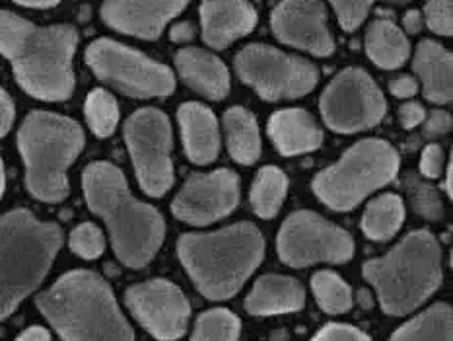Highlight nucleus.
Wrapping results in <instances>:
<instances>
[{
	"mask_svg": "<svg viewBox=\"0 0 453 341\" xmlns=\"http://www.w3.org/2000/svg\"><path fill=\"white\" fill-rule=\"evenodd\" d=\"M323 121L337 133L372 129L386 115L388 104L380 86L362 68H344L321 96Z\"/></svg>",
	"mask_w": 453,
	"mask_h": 341,
	"instance_id": "ddd939ff",
	"label": "nucleus"
},
{
	"mask_svg": "<svg viewBox=\"0 0 453 341\" xmlns=\"http://www.w3.org/2000/svg\"><path fill=\"white\" fill-rule=\"evenodd\" d=\"M403 26H405V34L415 35L425 27V16H422L420 10H411V12H407L405 18H403Z\"/></svg>",
	"mask_w": 453,
	"mask_h": 341,
	"instance_id": "37998d69",
	"label": "nucleus"
},
{
	"mask_svg": "<svg viewBox=\"0 0 453 341\" xmlns=\"http://www.w3.org/2000/svg\"><path fill=\"white\" fill-rule=\"evenodd\" d=\"M441 170H444V151H441L440 144H428L420 156V172L426 178L434 180L440 178Z\"/></svg>",
	"mask_w": 453,
	"mask_h": 341,
	"instance_id": "e433bc0d",
	"label": "nucleus"
},
{
	"mask_svg": "<svg viewBox=\"0 0 453 341\" xmlns=\"http://www.w3.org/2000/svg\"><path fill=\"white\" fill-rule=\"evenodd\" d=\"M389 341H453L451 306L446 302H436L434 306L403 324Z\"/></svg>",
	"mask_w": 453,
	"mask_h": 341,
	"instance_id": "a878e982",
	"label": "nucleus"
},
{
	"mask_svg": "<svg viewBox=\"0 0 453 341\" xmlns=\"http://www.w3.org/2000/svg\"><path fill=\"white\" fill-rule=\"evenodd\" d=\"M315 300L327 314H344L352 308V289L334 271L321 269L311 277Z\"/></svg>",
	"mask_w": 453,
	"mask_h": 341,
	"instance_id": "c85d7f7f",
	"label": "nucleus"
},
{
	"mask_svg": "<svg viewBox=\"0 0 453 341\" xmlns=\"http://www.w3.org/2000/svg\"><path fill=\"white\" fill-rule=\"evenodd\" d=\"M383 3L393 4V6H405V4L411 3V0H383Z\"/></svg>",
	"mask_w": 453,
	"mask_h": 341,
	"instance_id": "09e8293b",
	"label": "nucleus"
},
{
	"mask_svg": "<svg viewBox=\"0 0 453 341\" xmlns=\"http://www.w3.org/2000/svg\"><path fill=\"white\" fill-rule=\"evenodd\" d=\"M366 53L380 68L395 71L409 61L411 45L407 34L401 32L389 18H378L366 32Z\"/></svg>",
	"mask_w": 453,
	"mask_h": 341,
	"instance_id": "b1692460",
	"label": "nucleus"
},
{
	"mask_svg": "<svg viewBox=\"0 0 453 341\" xmlns=\"http://www.w3.org/2000/svg\"><path fill=\"white\" fill-rule=\"evenodd\" d=\"M453 185H451V164H448V168H446V183H444V190H446V193H448V198H453Z\"/></svg>",
	"mask_w": 453,
	"mask_h": 341,
	"instance_id": "49530a36",
	"label": "nucleus"
},
{
	"mask_svg": "<svg viewBox=\"0 0 453 341\" xmlns=\"http://www.w3.org/2000/svg\"><path fill=\"white\" fill-rule=\"evenodd\" d=\"M279 258L290 267L313 263H344L354 256L350 234L311 211H296L282 222L277 238Z\"/></svg>",
	"mask_w": 453,
	"mask_h": 341,
	"instance_id": "f8f14e48",
	"label": "nucleus"
},
{
	"mask_svg": "<svg viewBox=\"0 0 453 341\" xmlns=\"http://www.w3.org/2000/svg\"><path fill=\"white\" fill-rule=\"evenodd\" d=\"M18 146L29 193L45 203L66 199V172L84 149L82 127L51 112H32L19 127Z\"/></svg>",
	"mask_w": 453,
	"mask_h": 341,
	"instance_id": "0eeeda50",
	"label": "nucleus"
},
{
	"mask_svg": "<svg viewBox=\"0 0 453 341\" xmlns=\"http://www.w3.org/2000/svg\"><path fill=\"white\" fill-rule=\"evenodd\" d=\"M305 305V291L298 279L287 275H263L245 298V310L253 316H273L296 312Z\"/></svg>",
	"mask_w": 453,
	"mask_h": 341,
	"instance_id": "4be33fe9",
	"label": "nucleus"
},
{
	"mask_svg": "<svg viewBox=\"0 0 453 341\" xmlns=\"http://www.w3.org/2000/svg\"><path fill=\"white\" fill-rule=\"evenodd\" d=\"M88 207L100 214L111 234L117 258L127 267L149 266L162 248L165 222L152 205L133 198L123 172L110 162H94L82 175Z\"/></svg>",
	"mask_w": 453,
	"mask_h": 341,
	"instance_id": "f03ea898",
	"label": "nucleus"
},
{
	"mask_svg": "<svg viewBox=\"0 0 453 341\" xmlns=\"http://www.w3.org/2000/svg\"><path fill=\"white\" fill-rule=\"evenodd\" d=\"M14 3L27 8H51L58 4V0H14Z\"/></svg>",
	"mask_w": 453,
	"mask_h": 341,
	"instance_id": "a18cd8bd",
	"label": "nucleus"
},
{
	"mask_svg": "<svg viewBox=\"0 0 453 341\" xmlns=\"http://www.w3.org/2000/svg\"><path fill=\"white\" fill-rule=\"evenodd\" d=\"M405 221V205L395 193H383L368 203L362 217V230L370 240H391Z\"/></svg>",
	"mask_w": 453,
	"mask_h": 341,
	"instance_id": "bb28decb",
	"label": "nucleus"
},
{
	"mask_svg": "<svg viewBox=\"0 0 453 341\" xmlns=\"http://www.w3.org/2000/svg\"><path fill=\"white\" fill-rule=\"evenodd\" d=\"M257 12L250 0H203L201 29L204 43L224 49L253 32Z\"/></svg>",
	"mask_w": 453,
	"mask_h": 341,
	"instance_id": "a211bd4d",
	"label": "nucleus"
},
{
	"mask_svg": "<svg viewBox=\"0 0 453 341\" xmlns=\"http://www.w3.org/2000/svg\"><path fill=\"white\" fill-rule=\"evenodd\" d=\"M267 131L274 146L284 156L318 151L323 143V131L319 129L315 117L310 112L300 110V107L273 113Z\"/></svg>",
	"mask_w": 453,
	"mask_h": 341,
	"instance_id": "412c9836",
	"label": "nucleus"
},
{
	"mask_svg": "<svg viewBox=\"0 0 453 341\" xmlns=\"http://www.w3.org/2000/svg\"><path fill=\"white\" fill-rule=\"evenodd\" d=\"M125 305L160 341L180 339L191 318L189 300L183 291L165 279H150L129 287L125 292Z\"/></svg>",
	"mask_w": 453,
	"mask_h": 341,
	"instance_id": "4468645a",
	"label": "nucleus"
},
{
	"mask_svg": "<svg viewBox=\"0 0 453 341\" xmlns=\"http://www.w3.org/2000/svg\"><path fill=\"white\" fill-rule=\"evenodd\" d=\"M181 81L195 92L220 102L230 94V73L219 57L199 47H185L175 55Z\"/></svg>",
	"mask_w": 453,
	"mask_h": 341,
	"instance_id": "6ab92c4d",
	"label": "nucleus"
},
{
	"mask_svg": "<svg viewBox=\"0 0 453 341\" xmlns=\"http://www.w3.org/2000/svg\"><path fill=\"white\" fill-rule=\"evenodd\" d=\"M422 133L428 139H436V136H441L449 133L451 129V115L444 110H434L428 117H425V121H422Z\"/></svg>",
	"mask_w": 453,
	"mask_h": 341,
	"instance_id": "4c0bfd02",
	"label": "nucleus"
},
{
	"mask_svg": "<svg viewBox=\"0 0 453 341\" xmlns=\"http://www.w3.org/2000/svg\"><path fill=\"white\" fill-rule=\"evenodd\" d=\"M61 244L57 224L37 221L26 209L0 214V320L42 285Z\"/></svg>",
	"mask_w": 453,
	"mask_h": 341,
	"instance_id": "423d86ee",
	"label": "nucleus"
},
{
	"mask_svg": "<svg viewBox=\"0 0 453 341\" xmlns=\"http://www.w3.org/2000/svg\"><path fill=\"white\" fill-rule=\"evenodd\" d=\"M405 188H407V198L412 211L420 214L422 219H428V221L441 219L444 207H441V199L434 185L418 180L417 175H407Z\"/></svg>",
	"mask_w": 453,
	"mask_h": 341,
	"instance_id": "2f4dec72",
	"label": "nucleus"
},
{
	"mask_svg": "<svg viewBox=\"0 0 453 341\" xmlns=\"http://www.w3.org/2000/svg\"><path fill=\"white\" fill-rule=\"evenodd\" d=\"M78 34L73 26H35L8 10H0V55L12 63L24 90L45 102L73 96Z\"/></svg>",
	"mask_w": 453,
	"mask_h": 341,
	"instance_id": "f257e3e1",
	"label": "nucleus"
},
{
	"mask_svg": "<svg viewBox=\"0 0 453 341\" xmlns=\"http://www.w3.org/2000/svg\"><path fill=\"white\" fill-rule=\"evenodd\" d=\"M426 117V110L418 102H405L399 107V123L403 129H415V127L422 125Z\"/></svg>",
	"mask_w": 453,
	"mask_h": 341,
	"instance_id": "58836bf2",
	"label": "nucleus"
},
{
	"mask_svg": "<svg viewBox=\"0 0 453 341\" xmlns=\"http://www.w3.org/2000/svg\"><path fill=\"white\" fill-rule=\"evenodd\" d=\"M35 305L65 341H134L111 287L94 271L66 273Z\"/></svg>",
	"mask_w": 453,
	"mask_h": 341,
	"instance_id": "7ed1b4c3",
	"label": "nucleus"
},
{
	"mask_svg": "<svg viewBox=\"0 0 453 341\" xmlns=\"http://www.w3.org/2000/svg\"><path fill=\"white\" fill-rule=\"evenodd\" d=\"M14 123V102L4 90H0V136H4Z\"/></svg>",
	"mask_w": 453,
	"mask_h": 341,
	"instance_id": "a19ab883",
	"label": "nucleus"
},
{
	"mask_svg": "<svg viewBox=\"0 0 453 341\" xmlns=\"http://www.w3.org/2000/svg\"><path fill=\"white\" fill-rule=\"evenodd\" d=\"M224 131H226V144L232 159L251 166L259 160L261 156V135L259 125L255 115L245 110L242 105H234L224 113Z\"/></svg>",
	"mask_w": 453,
	"mask_h": 341,
	"instance_id": "393cba45",
	"label": "nucleus"
},
{
	"mask_svg": "<svg viewBox=\"0 0 453 341\" xmlns=\"http://www.w3.org/2000/svg\"><path fill=\"white\" fill-rule=\"evenodd\" d=\"M187 3L189 0H104L102 18L117 32L152 42L183 12Z\"/></svg>",
	"mask_w": 453,
	"mask_h": 341,
	"instance_id": "f3484780",
	"label": "nucleus"
},
{
	"mask_svg": "<svg viewBox=\"0 0 453 341\" xmlns=\"http://www.w3.org/2000/svg\"><path fill=\"white\" fill-rule=\"evenodd\" d=\"M401 159L388 141H360L315 175L311 190L333 211H350L370 193L395 180Z\"/></svg>",
	"mask_w": 453,
	"mask_h": 341,
	"instance_id": "6e6552de",
	"label": "nucleus"
},
{
	"mask_svg": "<svg viewBox=\"0 0 453 341\" xmlns=\"http://www.w3.org/2000/svg\"><path fill=\"white\" fill-rule=\"evenodd\" d=\"M238 174L220 168L211 174H191L172 203V213L183 222L204 227L220 221L238 207Z\"/></svg>",
	"mask_w": 453,
	"mask_h": 341,
	"instance_id": "2eb2a0df",
	"label": "nucleus"
},
{
	"mask_svg": "<svg viewBox=\"0 0 453 341\" xmlns=\"http://www.w3.org/2000/svg\"><path fill=\"white\" fill-rule=\"evenodd\" d=\"M271 26L284 45L315 57H329L334 39L327 26V10L321 0H282L273 10Z\"/></svg>",
	"mask_w": 453,
	"mask_h": 341,
	"instance_id": "dca6fc26",
	"label": "nucleus"
},
{
	"mask_svg": "<svg viewBox=\"0 0 453 341\" xmlns=\"http://www.w3.org/2000/svg\"><path fill=\"white\" fill-rule=\"evenodd\" d=\"M329 3L337 12L341 27L354 32L366 19L373 0H329Z\"/></svg>",
	"mask_w": 453,
	"mask_h": 341,
	"instance_id": "72a5a7b5",
	"label": "nucleus"
},
{
	"mask_svg": "<svg viewBox=\"0 0 453 341\" xmlns=\"http://www.w3.org/2000/svg\"><path fill=\"white\" fill-rule=\"evenodd\" d=\"M425 16H426L425 24L436 35H444V37L451 35V32H453L451 0H428Z\"/></svg>",
	"mask_w": 453,
	"mask_h": 341,
	"instance_id": "f704fd0d",
	"label": "nucleus"
},
{
	"mask_svg": "<svg viewBox=\"0 0 453 341\" xmlns=\"http://www.w3.org/2000/svg\"><path fill=\"white\" fill-rule=\"evenodd\" d=\"M240 334V318L226 308H214L196 318L191 341H238Z\"/></svg>",
	"mask_w": 453,
	"mask_h": 341,
	"instance_id": "c756f323",
	"label": "nucleus"
},
{
	"mask_svg": "<svg viewBox=\"0 0 453 341\" xmlns=\"http://www.w3.org/2000/svg\"><path fill=\"white\" fill-rule=\"evenodd\" d=\"M234 66L242 81L267 102L296 100L310 94L319 81L318 66L308 58L263 43L243 47Z\"/></svg>",
	"mask_w": 453,
	"mask_h": 341,
	"instance_id": "1a4fd4ad",
	"label": "nucleus"
},
{
	"mask_svg": "<svg viewBox=\"0 0 453 341\" xmlns=\"http://www.w3.org/2000/svg\"><path fill=\"white\" fill-rule=\"evenodd\" d=\"M389 90L395 97H403V100H407V97L417 96L418 82L409 74H401L397 78H393V81L389 82Z\"/></svg>",
	"mask_w": 453,
	"mask_h": 341,
	"instance_id": "ea45409f",
	"label": "nucleus"
},
{
	"mask_svg": "<svg viewBox=\"0 0 453 341\" xmlns=\"http://www.w3.org/2000/svg\"><path fill=\"white\" fill-rule=\"evenodd\" d=\"M195 34H196V27L193 22H177L172 32H170V39L173 43H189L195 39Z\"/></svg>",
	"mask_w": 453,
	"mask_h": 341,
	"instance_id": "79ce46f5",
	"label": "nucleus"
},
{
	"mask_svg": "<svg viewBox=\"0 0 453 341\" xmlns=\"http://www.w3.org/2000/svg\"><path fill=\"white\" fill-rule=\"evenodd\" d=\"M412 68L420 78L428 102L438 105L451 102L453 57L444 45L432 42V39H422L417 47Z\"/></svg>",
	"mask_w": 453,
	"mask_h": 341,
	"instance_id": "5701e85b",
	"label": "nucleus"
},
{
	"mask_svg": "<svg viewBox=\"0 0 453 341\" xmlns=\"http://www.w3.org/2000/svg\"><path fill=\"white\" fill-rule=\"evenodd\" d=\"M185 271L201 295L211 300L232 298L265 256V240L251 222H238L214 232H189L177 242Z\"/></svg>",
	"mask_w": 453,
	"mask_h": 341,
	"instance_id": "20e7f679",
	"label": "nucleus"
},
{
	"mask_svg": "<svg viewBox=\"0 0 453 341\" xmlns=\"http://www.w3.org/2000/svg\"><path fill=\"white\" fill-rule=\"evenodd\" d=\"M311 341H372L362 329L349 324H327L323 326Z\"/></svg>",
	"mask_w": 453,
	"mask_h": 341,
	"instance_id": "c9c22d12",
	"label": "nucleus"
},
{
	"mask_svg": "<svg viewBox=\"0 0 453 341\" xmlns=\"http://www.w3.org/2000/svg\"><path fill=\"white\" fill-rule=\"evenodd\" d=\"M185 152L193 164H211L220 152V129L216 115L199 102H187L177 112Z\"/></svg>",
	"mask_w": 453,
	"mask_h": 341,
	"instance_id": "aec40b11",
	"label": "nucleus"
},
{
	"mask_svg": "<svg viewBox=\"0 0 453 341\" xmlns=\"http://www.w3.org/2000/svg\"><path fill=\"white\" fill-rule=\"evenodd\" d=\"M86 63L100 81L131 97H164L175 90L170 66L113 39H97L88 47Z\"/></svg>",
	"mask_w": 453,
	"mask_h": 341,
	"instance_id": "9d476101",
	"label": "nucleus"
},
{
	"mask_svg": "<svg viewBox=\"0 0 453 341\" xmlns=\"http://www.w3.org/2000/svg\"><path fill=\"white\" fill-rule=\"evenodd\" d=\"M362 275L376 289L386 314H411L434 295L444 279L440 244L430 230L411 232L388 256L364 263Z\"/></svg>",
	"mask_w": 453,
	"mask_h": 341,
	"instance_id": "39448f33",
	"label": "nucleus"
},
{
	"mask_svg": "<svg viewBox=\"0 0 453 341\" xmlns=\"http://www.w3.org/2000/svg\"><path fill=\"white\" fill-rule=\"evenodd\" d=\"M86 121L96 136H110L113 135L117 123H119V105H117L115 97L96 88L86 97Z\"/></svg>",
	"mask_w": 453,
	"mask_h": 341,
	"instance_id": "7c9ffc66",
	"label": "nucleus"
},
{
	"mask_svg": "<svg viewBox=\"0 0 453 341\" xmlns=\"http://www.w3.org/2000/svg\"><path fill=\"white\" fill-rule=\"evenodd\" d=\"M71 250L84 260L100 258L105 250V238L102 230L92 222H82L71 234Z\"/></svg>",
	"mask_w": 453,
	"mask_h": 341,
	"instance_id": "473e14b6",
	"label": "nucleus"
},
{
	"mask_svg": "<svg viewBox=\"0 0 453 341\" xmlns=\"http://www.w3.org/2000/svg\"><path fill=\"white\" fill-rule=\"evenodd\" d=\"M288 193V178L277 166H265L251 185V207L261 219L277 217Z\"/></svg>",
	"mask_w": 453,
	"mask_h": 341,
	"instance_id": "cd10ccee",
	"label": "nucleus"
},
{
	"mask_svg": "<svg viewBox=\"0 0 453 341\" xmlns=\"http://www.w3.org/2000/svg\"><path fill=\"white\" fill-rule=\"evenodd\" d=\"M16 341H51V334L42 326H32L22 331Z\"/></svg>",
	"mask_w": 453,
	"mask_h": 341,
	"instance_id": "c03bdc74",
	"label": "nucleus"
},
{
	"mask_svg": "<svg viewBox=\"0 0 453 341\" xmlns=\"http://www.w3.org/2000/svg\"><path fill=\"white\" fill-rule=\"evenodd\" d=\"M125 141L142 191L162 198L173 185L172 123L167 115L156 107L134 112L125 121Z\"/></svg>",
	"mask_w": 453,
	"mask_h": 341,
	"instance_id": "9b49d317",
	"label": "nucleus"
},
{
	"mask_svg": "<svg viewBox=\"0 0 453 341\" xmlns=\"http://www.w3.org/2000/svg\"><path fill=\"white\" fill-rule=\"evenodd\" d=\"M4 193V166H3V160H0V198H3Z\"/></svg>",
	"mask_w": 453,
	"mask_h": 341,
	"instance_id": "de8ad7c7",
	"label": "nucleus"
}]
</instances>
